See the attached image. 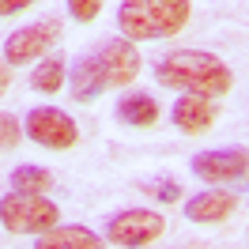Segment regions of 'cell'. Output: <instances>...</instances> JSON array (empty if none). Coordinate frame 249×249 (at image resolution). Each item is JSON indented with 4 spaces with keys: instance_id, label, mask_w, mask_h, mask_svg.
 I'll list each match as a JSON object with an SVG mask.
<instances>
[{
    "instance_id": "obj_12",
    "label": "cell",
    "mask_w": 249,
    "mask_h": 249,
    "mask_svg": "<svg viewBox=\"0 0 249 249\" xmlns=\"http://www.w3.org/2000/svg\"><path fill=\"white\" fill-rule=\"evenodd\" d=\"M117 117L124 124H132V128H151V124H159V102L143 91L121 94L117 98Z\"/></svg>"
},
{
    "instance_id": "obj_16",
    "label": "cell",
    "mask_w": 249,
    "mask_h": 249,
    "mask_svg": "<svg viewBox=\"0 0 249 249\" xmlns=\"http://www.w3.org/2000/svg\"><path fill=\"white\" fill-rule=\"evenodd\" d=\"M19 136H23V132H19V121L12 117V113H0V147L12 151V147L19 143Z\"/></svg>"
},
{
    "instance_id": "obj_8",
    "label": "cell",
    "mask_w": 249,
    "mask_h": 249,
    "mask_svg": "<svg viewBox=\"0 0 249 249\" xmlns=\"http://www.w3.org/2000/svg\"><path fill=\"white\" fill-rule=\"evenodd\" d=\"M53 42H57V23H53V19L19 27V31L8 34V42H4V64H34L38 57L49 53Z\"/></svg>"
},
{
    "instance_id": "obj_1",
    "label": "cell",
    "mask_w": 249,
    "mask_h": 249,
    "mask_svg": "<svg viewBox=\"0 0 249 249\" xmlns=\"http://www.w3.org/2000/svg\"><path fill=\"white\" fill-rule=\"evenodd\" d=\"M140 53H136V42L128 38H109L94 53H83L72 72H68V91L76 102H94L102 91H113V87H124L140 76Z\"/></svg>"
},
{
    "instance_id": "obj_10",
    "label": "cell",
    "mask_w": 249,
    "mask_h": 249,
    "mask_svg": "<svg viewBox=\"0 0 249 249\" xmlns=\"http://www.w3.org/2000/svg\"><path fill=\"white\" fill-rule=\"evenodd\" d=\"M174 124L185 132V136H200L215 124V102L212 98H196V94H181L170 109Z\"/></svg>"
},
{
    "instance_id": "obj_4",
    "label": "cell",
    "mask_w": 249,
    "mask_h": 249,
    "mask_svg": "<svg viewBox=\"0 0 249 249\" xmlns=\"http://www.w3.org/2000/svg\"><path fill=\"white\" fill-rule=\"evenodd\" d=\"M0 223L12 234H46L61 223V208L42 193H8L0 200Z\"/></svg>"
},
{
    "instance_id": "obj_2",
    "label": "cell",
    "mask_w": 249,
    "mask_h": 249,
    "mask_svg": "<svg viewBox=\"0 0 249 249\" xmlns=\"http://www.w3.org/2000/svg\"><path fill=\"white\" fill-rule=\"evenodd\" d=\"M155 79L170 91L196 94V98H219L234 87L231 68L223 57L204 53V49H174L162 61H155Z\"/></svg>"
},
{
    "instance_id": "obj_6",
    "label": "cell",
    "mask_w": 249,
    "mask_h": 249,
    "mask_svg": "<svg viewBox=\"0 0 249 249\" xmlns=\"http://www.w3.org/2000/svg\"><path fill=\"white\" fill-rule=\"evenodd\" d=\"M27 136L34 143H42L49 151H68L72 143L79 140V128L76 121L57 106H34L27 113Z\"/></svg>"
},
{
    "instance_id": "obj_15",
    "label": "cell",
    "mask_w": 249,
    "mask_h": 249,
    "mask_svg": "<svg viewBox=\"0 0 249 249\" xmlns=\"http://www.w3.org/2000/svg\"><path fill=\"white\" fill-rule=\"evenodd\" d=\"M98 12H102V0H68V16L76 23H91L98 19Z\"/></svg>"
},
{
    "instance_id": "obj_18",
    "label": "cell",
    "mask_w": 249,
    "mask_h": 249,
    "mask_svg": "<svg viewBox=\"0 0 249 249\" xmlns=\"http://www.w3.org/2000/svg\"><path fill=\"white\" fill-rule=\"evenodd\" d=\"M34 0H0V16H16L23 8H31Z\"/></svg>"
},
{
    "instance_id": "obj_9",
    "label": "cell",
    "mask_w": 249,
    "mask_h": 249,
    "mask_svg": "<svg viewBox=\"0 0 249 249\" xmlns=\"http://www.w3.org/2000/svg\"><path fill=\"white\" fill-rule=\"evenodd\" d=\"M234 208H238V196L231 189H204L185 200V219L189 223H223L227 215H234Z\"/></svg>"
},
{
    "instance_id": "obj_5",
    "label": "cell",
    "mask_w": 249,
    "mask_h": 249,
    "mask_svg": "<svg viewBox=\"0 0 249 249\" xmlns=\"http://www.w3.org/2000/svg\"><path fill=\"white\" fill-rule=\"evenodd\" d=\"M166 231V219L159 212H147V208H128V212H117L109 215L106 223V242L109 246H124V249H140L159 242Z\"/></svg>"
},
{
    "instance_id": "obj_14",
    "label": "cell",
    "mask_w": 249,
    "mask_h": 249,
    "mask_svg": "<svg viewBox=\"0 0 249 249\" xmlns=\"http://www.w3.org/2000/svg\"><path fill=\"white\" fill-rule=\"evenodd\" d=\"M34 91H42V94H57L64 87V57H46V61L34 68Z\"/></svg>"
},
{
    "instance_id": "obj_13",
    "label": "cell",
    "mask_w": 249,
    "mask_h": 249,
    "mask_svg": "<svg viewBox=\"0 0 249 249\" xmlns=\"http://www.w3.org/2000/svg\"><path fill=\"white\" fill-rule=\"evenodd\" d=\"M8 181H12V193H42L46 196L49 189H53V174L46 166H31L27 162V166H16Z\"/></svg>"
},
{
    "instance_id": "obj_17",
    "label": "cell",
    "mask_w": 249,
    "mask_h": 249,
    "mask_svg": "<svg viewBox=\"0 0 249 249\" xmlns=\"http://www.w3.org/2000/svg\"><path fill=\"white\" fill-rule=\"evenodd\" d=\"M143 193L162 196V200H178V189H174V181H151V185H143Z\"/></svg>"
},
{
    "instance_id": "obj_7",
    "label": "cell",
    "mask_w": 249,
    "mask_h": 249,
    "mask_svg": "<svg viewBox=\"0 0 249 249\" xmlns=\"http://www.w3.org/2000/svg\"><path fill=\"white\" fill-rule=\"evenodd\" d=\"M193 178H200L204 185H227L242 181L249 174V151L246 147H219V151H200L189 162Z\"/></svg>"
},
{
    "instance_id": "obj_3",
    "label": "cell",
    "mask_w": 249,
    "mask_h": 249,
    "mask_svg": "<svg viewBox=\"0 0 249 249\" xmlns=\"http://www.w3.org/2000/svg\"><path fill=\"white\" fill-rule=\"evenodd\" d=\"M189 16H193L189 0H121L117 27L128 42H155V38L181 34Z\"/></svg>"
},
{
    "instance_id": "obj_11",
    "label": "cell",
    "mask_w": 249,
    "mask_h": 249,
    "mask_svg": "<svg viewBox=\"0 0 249 249\" xmlns=\"http://www.w3.org/2000/svg\"><path fill=\"white\" fill-rule=\"evenodd\" d=\"M34 249H106V242H102V234H94L91 227L57 223L53 231L38 234V246Z\"/></svg>"
},
{
    "instance_id": "obj_19",
    "label": "cell",
    "mask_w": 249,
    "mask_h": 249,
    "mask_svg": "<svg viewBox=\"0 0 249 249\" xmlns=\"http://www.w3.org/2000/svg\"><path fill=\"white\" fill-rule=\"evenodd\" d=\"M8 83H12V72H8V68H4V64H0V94L8 91Z\"/></svg>"
}]
</instances>
